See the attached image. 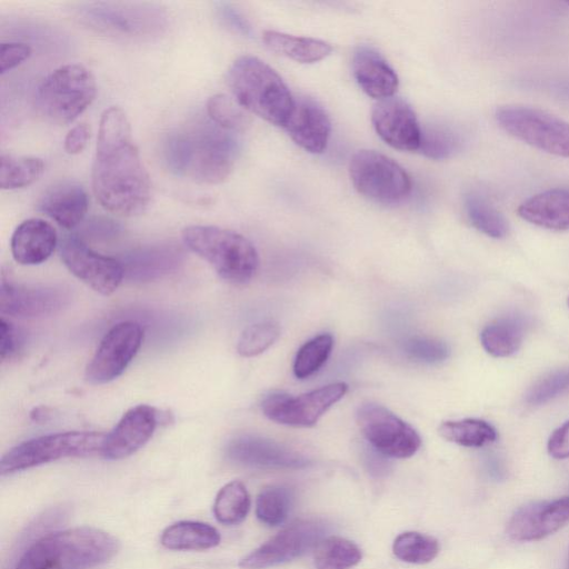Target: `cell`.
<instances>
[{
    "label": "cell",
    "mask_w": 569,
    "mask_h": 569,
    "mask_svg": "<svg viewBox=\"0 0 569 569\" xmlns=\"http://www.w3.org/2000/svg\"><path fill=\"white\" fill-rule=\"evenodd\" d=\"M92 190L106 210L122 217L140 214L151 199L150 177L132 140L128 117L118 107L101 114Z\"/></svg>",
    "instance_id": "cell-1"
},
{
    "label": "cell",
    "mask_w": 569,
    "mask_h": 569,
    "mask_svg": "<svg viewBox=\"0 0 569 569\" xmlns=\"http://www.w3.org/2000/svg\"><path fill=\"white\" fill-rule=\"evenodd\" d=\"M234 133L212 121L181 128L164 139L163 161L177 176L199 183H221L232 172L239 154Z\"/></svg>",
    "instance_id": "cell-2"
},
{
    "label": "cell",
    "mask_w": 569,
    "mask_h": 569,
    "mask_svg": "<svg viewBox=\"0 0 569 569\" xmlns=\"http://www.w3.org/2000/svg\"><path fill=\"white\" fill-rule=\"evenodd\" d=\"M119 548L117 538L101 529L69 528L31 542L13 569H91L113 558Z\"/></svg>",
    "instance_id": "cell-3"
},
{
    "label": "cell",
    "mask_w": 569,
    "mask_h": 569,
    "mask_svg": "<svg viewBox=\"0 0 569 569\" xmlns=\"http://www.w3.org/2000/svg\"><path fill=\"white\" fill-rule=\"evenodd\" d=\"M227 83L244 110L271 124L284 127L295 98L270 66L257 57L241 56L230 66Z\"/></svg>",
    "instance_id": "cell-4"
},
{
    "label": "cell",
    "mask_w": 569,
    "mask_h": 569,
    "mask_svg": "<svg viewBox=\"0 0 569 569\" xmlns=\"http://www.w3.org/2000/svg\"><path fill=\"white\" fill-rule=\"evenodd\" d=\"M184 244L212 266L226 281L249 282L257 272L259 257L242 234L217 226L192 224L182 231Z\"/></svg>",
    "instance_id": "cell-5"
},
{
    "label": "cell",
    "mask_w": 569,
    "mask_h": 569,
    "mask_svg": "<svg viewBox=\"0 0 569 569\" xmlns=\"http://www.w3.org/2000/svg\"><path fill=\"white\" fill-rule=\"evenodd\" d=\"M73 13L89 29L122 38L159 36L168 26L166 11L149 2H81L74 7Z\"/></svg>",
    "instance_id": "cell-6"
},
{
    "label": "cell",
    "mask_w": 569,
    "mask_h": 569,
    "mask_svg": "<svg viewBox=\"0 0 569 569\" xmlns=\"http://www.w3.org/2000/svg\"><path fill=\"white\" fill-rule=\"evenodd\" d=\"M96 93L97 84L90 70L79 63H67L40 82L36 106L47 120L67 124L91 104Z\"/></svg>",
    "instance_id": "cell-7"
},
{
    "label": "cell",
    "mask_w": 569,
    "mask_h": 569,
    "mask_svg": "<svg viewBox=\"0 0 569 569\" xmlns=\"http://www.w3.org/2000/svg\"><path fill=\"white\" fill-rule=\"evenodd\" d=\"M104 436L94 431H67L23 441L2 456L0 472L11 475L62 458L101 455Z\"/></svg>",
    "instance_id": "cell-8"
},
{
    "label": "cell",
    "mask_w": 569,
    "mask_h": 569,
    "mask_svg": "<svg viewBox=\"0 0 569 569\" xmlns=\"http://www.w3.org/2000/svg\"><path fill=\"white\" fill-rule=\"evenodd\" d=\"M499 127L516 139L550 154L569 158V123L545 110L506 104L495 113Z\"/></svg>",
    "instance_id": "cell-9"
},
{
    "label": "cell",
    "mask_w": 569,
    "mask_h": 569,
    "mask_svg": "<svg viewBox=\"0 0 569 569\" xmlns=\"http://www.w3.org/2000/svg\"><path fill=\"white\" fill-rule=\"evenodd\" d=\"M349 174L356 190L378 203H399L411 191V180L403 168L375 150L357 151L350 159Z\"/></svg>",
    "instance_id": "cell-10"
},
{
    "label": "cell",
    "mask_w": 569,
    "mask_h": 569,
    "mask_svg": "<svg viewBox=\"0 0 569 569\" xmlns=\"http://www.w3.org/2000/svg\"><path fill=\"white\" fill-rule=\"evenodd\" d=\"M356 420L365 438L382 456L409 458L420 448L418 432L381 405L370 402L360 406Z\"/></svg>",
    "instance_id": "cell-11"
},
{
    "label": "cell",
    "mask_w": 569,
    "mask_h": 569,
    "mask_svg": "<svg viewBox=\"0 0 569 569\" xmlns=\"http://www.w3.org/2000/svg\"><path fill=\"white\" fill-rule=\"evenodd\" d=\"M347 390V383L333 382L298 397L271 393L262 400L261 410L268 419L277 423L312 427L346 395Z\"/></svg>",
    "instance_id": "cell-12"
},
{
    "label": "cell",
    "mask_w": 569,
    "mask_h": 569,
    "mask_svg": "<svg viewBox=\"0 0 569 569\" xmlns=\"http://www.w3.org/2000/svg\"><path fill=\"white\" fill-rule=\"evenodd\" d=\"M142 340L143 330L138 322L114 325L103 336L86 368L87 381L103 385L117 379L138 353Z\"/></svg>",
    "instance_id": "cell-13"
},
{
    "label": "cell",
    "mask_w": 569,
    "mask_h": 569,
    "mask_svg": "<svg viewBox=\"0 0 569 569\" xmlns=\"http://www.w3.org/2000/svg\"><path fill=\"white\" fill-rule=\"evenodd\" d=\"M327 527L322 521L308 519L293 522L243 557L242 569H266L291 561L323 539Z\"/></svg>",
    "instance_id": "cell-14"
},
{
    "label": "cell",
    "mask_w": 569,
    "mask_h": 569,
    "mask_svg": "<svg viewBox=\"0 0 569 569\" xmlns=\"http://www.w3.org/2000/svg\"><path fill=\"white\" fill-rule=\"evenodd\" d=\"M60 257L73 276L103 296L114 292L124 276L121 261L96 252L74 234L61 241Z\"/></svg>",
    "instance_id": "cell-15"
},
{
    "label": "cell",
    "mask_w": 569,
    "mask_h": 569,
    "mask_svg": "<svg viewBox=\"0 0 569 569\" xmlns=\"http://www.w3.org/2000/svg\"><path fill=\"white\" fill-rule=\"evenodd\" d=\"M71 295L62 286H24L6 281L2 277L0 309L19 318H38L59 312L69 305Z\"/></svg>",
    "instance_id": "cell-16"
},
{
    "label": "cell",
    "mask_w": 569,
    "mask_h": 569,
    "mask_svg": "<svg viewBox=\"0 0 569 569\" xmlns=\"http://www.w3.org/2000/svg\"><path fill=\"white\" fill-rule=\"evenodd\" d=\"M569 522V496L527 503L510 517L506 533L518 542L541 540Z\"/></svg>",
    "instance_id": "cell-17"
},
{
    "label": "cell",
    "mask_w": 569,
    "mask_h": 569,
    "mask_svg": "<svg viewBox=\"0 0 569 569\" xmlns=\"http://www.w3.org/2000/svg\"><path fill=\"white\" fill-rule=\"evenodd\" d=\"M371 121L377 134L390 147L418 150L421 128L410 104L399 97H390L373 106Z\"/></svg>",
    "instance_id": "cell-18"
},
{
    "label": "cell",
    "mask_w": 569,
    "mask_h": 569,
    "mask_svg": "<svg viewBox=\"0 0 569 569\" xmlns=\"http://www.w3.org/2000/svg\"><path fill=\"white\" fill-rule=\"evenodd\" d=\"M226 455L232 462L250 468L298 469L309 465L301 453L254 435H240L230 440Z\"/></svg>",
    "instance_id": "cell-19"
},
{
    "label": "cell",
    "mask_w": 569,
    "mask_h": 569,
    "mask_svg": "<svg viewBox=\"0 0 569 569\" xmlns=\"http://www.w3.org/2000/svg\"><path fill=\"white\" fill-rule=\"evenodd\" d=\"M158 425L154 407L139 405L129 409L104 436L101 456L108 460L127 458L143 447Z\"/></svg>",
    "instance_id": "cell-20"
},
{
    "label": "cell",
    "mask_w": 569,
    "mask_h": 569,
    "mask_svg": "<svg viewBox=\"0 0 569 569\" xmlns=\"http://www.w3.org/2000/svg\"><path fill=\"white\" fill-rule=\"evenodd\" d=\"M283 128L295 143L310 153H322L327 149L331 122L325 109L311 98L295 99Z\"/></svg>",
    "instance_id": "cell-21"
},
{
    "label": "cell",
    "mask_w": 569,
    "mask_h": 569,
    "mask_svg": "<svg viewBox=\"0 0 569 569\" xmlns=\"http://www.w3.org/2000/svg\"><path fill=\"white\" fill-rule=\"evenodd\" d=\"M88 208L86 189L69 180L50 186L38 201V209L64 229L77 227L84 219Z\"/></svg>",
    "instance_id": "cell-22"
},
{
    "label": "cell",
    "mask_w": 569,
    "mask_h": 569,
    "mask_svg": "<svg viewBox=\"0 0 569 569\" xmlns=\"http://www.w3.org/2000/svg\"><path fill=\"white\" fill-rule=\"evenodd\" d=\"M352 72L362 91L377 100L393 97L399 86L395 70L371 47L360 46L355 50Z\"/></svg>",
    "instance_id": "cell-23"
},
{
    "label": "cell",
    "mask_w": 569,
    "mask_h": 569,
    "mask_svg": "<svg viewBox=\"0 0 569 569\" xmlns=\"http://www.w3.org/2000/svg\"><path fill=\"white\" fill-rule=\"evenodd\" d=\"M58 243L56 229L46 220L30 218L13 231L10 248L13 259L26 266L48 260Z\"/></svg>",
    "instance_id": "cell-24"
},
{
    "label": "cell",
    "mask_w": 569,
    "mask_h": 569,
    "mask_svg": "<svg viewBox=\"0 0 569 569\" xmlns=\"http://www.w3.org/2000/svg\"><path fill=\"white\" fill-rule=\"evenodd\" d=\"M518 214L546 229H569V188H552L531 196L519 206Z\"/></svg>",
    "instance_id": "cell-25"
},
{
    "label": "cell",
    "mask_w": 569,
    "mask_h": 569,
    "mask_svg": "<svg viewBox=\"0 0 569 569\" xmlns=\"http://www.w3.org/2000/svg\"><path fill=\"white\" fill-rule=\"evenodd\" d=\"M179 248L160 244L140 248L129 253L122 261L124 274L137 279H152L174 269L182 258Z\"/></svg>",
    "instance_id": "cell-26"
},
{
    "label": "cell",
    "mask_w": 569,
    "mask_h": 569,
    "mask_svg": "<svg viewBox=\"0 0 569 569\" xmlns=\"http://www.w3.org/2000/svg\"><path fill=\"white\" fill-rule=\"evenodd\" d=\"M262 40L271 51L300 63L318 62L332 52L331 44L323 40L274 30L264 31Z\"/></svg>",
    "instance_id": "cell-27"
},
{
    "label": "cell",
    "mask_w": 569,
    "mask_h": 569,
    "mask_svg": "<svg viewBox=\"0 0 569 569\" xmlns=\"http://www.w3.org/2000/svg\"><path fill=\"white\" fill-rule=\"evenodd\" d=\"M161 545L170 550H207L219 545V531L206 522L183 520L167 527Z\"/></svg>",
    "instance_id": "cell-28"
},
{
    "label": "cell",
    "mask_w": 569,
    "mask_h": 569,
    "mask_svg": "<svg viewBox=\"0 0 569 569\" xmlns=\"http://www.w3.org/2000/svg\"><path fill=\"white\" fill-rule=\"evenodd\" d=\"M525 336V325L519 317L498 319L480 333L483 349L493 357H509L518 351Z\"/></svg>",
    "instance_id": "cell-29"
},
{
    "label": "cell",
    "mask_w": 569,
    "mask_h": 569,
    "mask_svg": "<svg viewBox=\"0 0 569 569\" xmlns=\"http://www.w3.org/2000/svg\"><path fill=\"white\" fill-rule=\"evenodd\" d=\"M465 209L471 224L480 232L501 239L509 227L503 214L480 192L469 191L465 196Z\"/></svg>",
    "instance_id": "cell-30"
},
{
    "label": "cell",
    "mask_w": 569,
    "mask_h": 569,
    "mask_svg": "<svg viewBox=\"0 0 569 569\" xmlns=\"http://www.w3.org/2000/svg\"><path fill=\"white\" fill-rule=\"evenodd\" d=\"M438 431L446 440L471 448L483 447L497 439L496 429L480 419L445 421L439 426Z\"/></svg>",
    "instance_id": "cell-31"
},
{
    "label": "cell",
    "mask_w": 569,
    "mask_h": 569,
    "mask_svg": "<svg viewBox=\"0 0 569 569\" xmlns=\"http://www.w3.org/2000/svg\"><path fill=\"white\" fill-rule=\"evenodd\" d=\"M44 170L40 158L1 154L0 187L3 190L20 189L37 181Z\"/></svg>",
    "instance_id": "cell-32"
},
{
    "label": "cell",
    "mask_w": 569,
    "mask_h": 569,
    "mask_svg": "<svg viewBox=\"0 0 569 569\" xmlns=\"http://www.w3.org/2000/svg\"><path fill=\"white\" fill-rule=\"evenodd\" d=\"M362 558L360 548L341 537H328L316 547V569H350Z\"/></svg>",
    "instance_id": "cell-33"
},
{
    "label": "cell",
    "mask_w": 569,
    "mask_h": 569,
    "mask_svg": "<svg viewBox=\"0 0 569 569\" xmlns=\"http://www.w3.org/2000/svg\"><path fill=\"white\" fill-rule=\"evenodd\" d=\"M250 509V496L246 486L240 481H230L224 485L214 499L213 513L223 525L240 523Z\"/></svg>",
    "instance_id": "cell-34"
},
{
    "label": "cell",
    "mask_w": 569,
    "mask_h": 569,
    "mask_svg": "<svg viewBox=\"0 0 569 569\" xmlns=\"http://www.w3.org/2000/svg\"><path fill=\"white\" fill-rule=\"evenodd\" d=\"M460 134L443 124H429L421 129L420 152L435 160L448 159L461 149Z\"/></svg>",
    "instance_id": "cell-35"
},
{
    "label": "cell",
    "mask_w": 569,
    "mask_h": 569,
    "mask_svg": "<svg viewBox=\"0 0 569 569\" xmlns=\"http://www.w3.org/2000/svg\"><path fill=\"white\" fill-rule=\"evenodd\" d=\"M395 556L409 563H428L439 552L438 541L427 535L407 531L399 535L392 545Z\"/></svg>",
    "instance_id": "cell-36"
},
{
    "label": "cell",
    "mask_w": 569,
    "mask_h": 569,
    "mask_svg": "<svg viewBox=\"0 0 569 569\" xmlns=\"http://www.w3.org/2000/svg\"><path fill=\"white\" fill-rule=\"evenodd\" d=\"M332 347L333 338L329 333L319 335L306 342L295 358V376L306 379L316 373L328 360Z\"/></svg>",
    "instance_id": "cell-37"
},
{
    "label": "cell",
    "mask_w": 569,
    "mask_h": 569,
    "mask_svg": "<svg viewBox=\"0 0 569 569\" xmlns=\"http://www.w3.org/2000/svg\"><path fill=\"white\" fill-rule=\"evenodd\" d=\"M292 495L289 489L280 486L264 488L258 496L256 502V515L267 526L282 523L291 507Z\"/></svg>",
    "instance_id": "cell-38"
},
{
    "label": "cell",
    "mask_w": 569,
    "mask_h": 569,
    "mask_svg": "<svg viewBox=\"0 0 569 569\" xmlns=\"http://www.w3.org/2000/svg\"><path fill=\"white\" fill-rule=\"evenodd\" d=\"M246 111L236 99L222 93L210 97L207 102L210 120L232 132H240L249 126L250 119Z\"/></svg>",
    "instance_id": "cell-39"
},
{
    "label": "cell",
    "mask_w": 569,
    "mask_h": 569,
    "mask_svg": "<svg viewBox=\"0 0 569 569\" xmlns=\"http://www.w3.org/2000/svg\"><path fill=\"white\" fill-rule=\"evenodd\" d=\"M281 329L277 322L262 321L247 327L237 343L240 356H258L270 348L280 337Z\"/></svg>",
    "instance_id": "cell-40"
},
{
    "label": "cell",
    "mask_w": 569,
    "mask_h": 569,
    "mask_svg": "<svg viewBox=\"0 0 569 569\" xmlns=\"http://www.w3.org/2000/svg\"><path fill=\"white\" fill-rule=\"evenodd\" d=\"M569 390V369L549 375L537 382L528 392L526 400L532 406L546 403Z\"/></svg>",
    "instance_id": "cell-41"
},
{
    "label": "cell",
    "mask_w": 569,
    "mask_h": 569,
    "mask_svg": "<svg viewBox=\"0 0 569 569\" xmlns=\"http://www.w3.org/2000/svg\"><path fill=\"white\" fill-rule=\"evenodd\" d=\"M405 352L416 361L438 363L448 358L449 348L442 341L418 337L405 343Z\"/></svg>",
    "instance_id": "cell-42"
},
{
    "label": "cell",
    "mask_w": 569,
    "mask_h": 569,
    "mask_svg": "<svg viewBox=\"0 0 569 569\" xmlns=\"http://www.w3.org/2000/svg\"><path fill=\"white\" fill-rule=\"evenodd\" d=\"M31 56L30 46L21 42H3L0 49V70L4 72L21 64Z\"/></svg>",
    "instance_id": "cell-43"
},
{
    "label": "cell",
    "mask_w": 569,
    "mask_h": 569,
    "mask_svg": "<svg viewBox=\"0 0 569 569\" xmlns=\"http://www.w3.org/2000/svg\"><path fill=\"white\" fill-rule=\"evenodd\" d=\"M547 450L555 459L569 458V421L552 432L547 443Z\"/></svg>",
    "instance_id": "cell-44"
},
{
    "label": "cell",
    "mask_w": 569,
    "mask_h": 569,
    "mask_svg": "<svg viewBox=\"0 0 569 569\" xmlns=\"http://www.w3.org/2000/svg\"><path fill=\"white\" fill-rule=\"evenodd\" d=\"M0 356L2 360L12 358L19 348V335L12 323L0 320Z\"/></svg>",
    "instance_id": "cell-45"
},
{
    "label": "cell",
    "mask_w": 569,
    "mask_h": 569,
    "mask_svg": "<svg viewBox=\"0 0 569 569\" xmlns=\"http://www.w3.org/2000/svg\"><path fill=\"white\" fill-rule=\"evenodd\" d=\"M90 139V127L79 123L71 128L64 138V150L69 154L80 153Z\"/></svg>",
    "instance_id": "cell-46"
},
{
    "label": "cell",
    "mask_w": 569,
    "mask_h": 569,
    "mask_svg": "<svg viewBox=\"0 0 569 569\" xmlns=\"http://www.w3.org/2000/svg\"><path fill=\"white\" fill-rule=\"evenodd\" d=\"M219 11H220L222 19L226 20L229 24H231L232 27H234L239 30H242V31L246 30L247 27H246L244 21L241 19V17H239V14L232 8L221 4V7L219 8Z\"/></svg>",
    "instance_id": "cell-47"
},
{
    "label": "cell",
    "mask_w": 569,
    "mask_h": 569,
    "mask_svg": "<svg viewBox=\"0 0 569 569\" xmlns=\"http://www.w3.org/2000/svg\"><path fill=\"white\" fill-rule=\"evenodd\" d=\"M567 569H569V555H568V560H567Z\"/></svg>",
    "instance_id": "cell-48"
},
{
    "label": "cell",
    "mask_w": 569,
    "mask_h": 569,
    "mask_svg": "<svg viewBox=\"0 0 569 569\" xmlns=\"http://www.w3.org/2000/svg\"><path fill=\"white\" fill-rule=\"evenodd\" d=\"M567 303H568V307H569V297H568Z\"/></svg>",
    "instance_id": "cell-49"
},
{
    "label": "cell",
    "mask_w": 569,
    "mask_h": 569,
    "mask_svg": "<svg viewBox=\"0 0 569 569\" xmlns=\"http://www.w3.org/2000/svg\"><path fill=\"white\" fill-rule=\"evenodd\" d=\"M567 4L569 6V2Z\"/></svg>",
    "instance_id": "cell-50"
}]
</instances>
